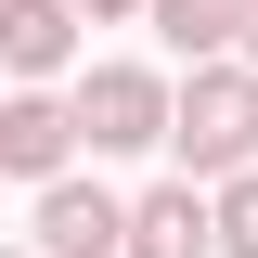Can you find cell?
I'll list each match as a JSON object with an SVG mask.
<instances>
[{
  "label": "cell",
  "instance_id": "3957f363",
  "mask_svg": "<svg viewBox=\"0 0 258 258\" xmlns=\"http://www.w3.org/2000/svg\"><path fill=\"white\" fill-rule=\"evenodd\" d=\"M116 232H129V207L103 181H78V168L39 181V258H116Z\"/></svg>",
  "mask_w": 258,
  "mask_h": 258
},
{
  "label": "cell",
  "instance_id": "7a4b0ae2",
  "mask_svg": "<svg viewBox=\"0 0 258 258\" xmlns=\"http://www.w3.org/2000/svg\"><path fill=\"white\" fill-rule=\"evenodd\" d=\"M64 129H78V155H155L168 142V78L155 64H91L64 91Z\"/></svg>",
  "mask_w": 258,
  "mask_h": 258
},
{
  "label": "cell",
  "instance_id": "8992f818",
  "mask_svg": "<svg viewBox=\"0 0 258 258\" xmlns=\"http://www.w3.org/2000/svg\"><path fill=\"white\" fill-rule=\"evenodd\" d=\"M116 258H207V207H194V181H155L142 207H129Z\"/></svg>",
  "mask_w": 258,
  "mask_h": 258
},
{
  "label": "cell",
  "instance_id": "52a82bcc",
  "mask_svg": "<svg viewBox=\"0 0 258 258\" xmlns=\"http://www.w3.org/2000/svg\"><path fill=\"white\" fill-rule=\"evenodd\" d=\"M142 13H155V39H168V52H194V64L232 52V0H142Z\"/></svg>",
  "mask_w": 258,
  "mask_h": 258
},
{
  "label": "cell",
  "instance_id": "9c48e42d",
  "mask_svg": "<svg viewBox=\"0 0 258 258\" xmlns=\"http://www.w3.org/2000/svg\"><path fill=\"white\" fill-rule=\"evenodd\" d=\"M232 64H258V0H232Z\"/></svg>",
  "mask_w": 258,
  "mask_h": 258
},
{
  "label": "cell",
  "instance_id": "277c9868",
  "mask_svg": "<svg viewBox=\"0 0 258 258\" xmlns=\"http://www.w3.org/2000/svg\"><path fill=\"white\" fill-rule=\"evenodd\" d=\"M64 64H78V13H64V0H0V78L39 91V78H64Z\"/></svg>",
  "mask_w": 258,
  "mask_h": 258
},
{
  "label": "cell",
  "instance_id": "5b68a950",
  "mask_svg": "<svg viewBox=\"0 0 258 258\" xmlns=\"http://www.w3.org/2000/svg\"><path fill=\"white\" fill-rule=\"evenodd\" d=\"M0 168L13 181H64L78 168V129H64L52 91H0Z\"/></svg>",
  "mask_w": 258,
  "mask_h": 258
},
{
  "label": "cell",
  "instance_id": "6da1fadb",
  "mask_svg": "<svg viewBox=\"0 0 258 258\" xmlns=\"http://www.w3.org/2000/svg\"><path fill=\"white\" fill-rule=\"evenodd\" d=\"M168 155H181V181H232V168H258V64H194L181 91H168Z\"/></svg>",
  "mask_w": 258,
  "mask_h": 258
},
{
  "label": "cell",
  "instance_id": "ba28073f",
  "mask_svg": "<svg viewBox=\"0 0 258 258\" xmlns=\"http://www.w3.org/2000/svg\"><path fill=\"white\" fill-rule=\"evenodd\" d=\"M207 245H220V258H258V168H232V181H220V207H207Z\"/></svg>",
  "mask_w": 258,
  "mask_h": 258
},
{
  "label": "cell",
  "instance_id": "8fae6325",
  "mask_svg": "<svg viewBox=\"0 0 258 258\" xmlns=\"http://www.w3.org/2000/svg\"><path fill=\"white\" fill-rule=\"evenodd\" d=\"M0 258H39V245H0Z\"/></svg>",
  "mask_w": 258,
  "mask_h": 258
},
{
  "label": "cell",
  "instance_id": "30bf717a",
  "mask_svg": "<svg viewBox=\"0 0 258 258\" xmlns=\"http://www.w3.org/2000/svg\"><path fill=\"white\" fill-rule=\"evenodd\" d=\"M64 13H91V26H116V13H142V0H64Z\"/></svg>",
  "mask_w": 258,
  "mask_h": 258
}]
</instances>
